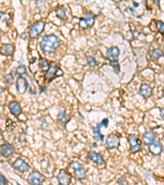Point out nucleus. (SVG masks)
I'll return each mask as SVG.
<instances>
[{
  "mask_svg": "<svg viewBox=\"0 0 164 185\" xmlns=\"http://www.w3.org/2000/svg\"><path fill=\"white\" fill-rule=\"evenodd\" d=\"M60 45V40L55 35H47L43 37V39L39 43V46L42 51L46 54H51L56 50Z\"/></svg>",
  "mask_w": 164,
  "mask_h": 185,
  "instance_id": "1",
  "label": "nucleus"
},
{
  "mask_svg": "<svg viewBox=\"0 0 164 185\" xmlns=\"http://www.w3.org/2000/svg\"><path fill=\"white\" fill-rule=\"evenodd\" d=\"M128 142L130 145V149L132 153H137L140 151L142 145V142L139 138V137L136 134H130L128 135L127 138Z\"/></svg>",
  "mask_w": 164,
  "mask_h": 185,
  "instance_id": "2",
  "label": "nucleus"
},
{
  "mask_svg": "<svg viewBox=\"0 0 164 185\" xmlns=\"http://www.w3.org/2000/svg\"><path fill=\"white\" fill-rule=\"evenodd\" d=\"M94 21H95V17H94V14L92 13H87L84 17L80 18L79 26L82 29L91 28L94 26Z\"/></svg>",
  "mask_w": 164,
  "mask_h": 185,
  "instance_id": "3",
  "label": "nucleus"
},
{
  "mask_svg": "<svg viewBox=\"0 0 164 185\" xmlns=\"http://www.w3.org/2000/svg\"><path fill=\"white\" fill-rule=\"evenodd\" d=\"M44 27H45V22L43 21H38L35 22L31 27H30L29 34L31 38H37L40 35L42 32L44 31Z\"/></svg>",
  "mask_w": 164,
  "mask_h": 185,
  "instance_id": "4",
  "label": "nucleus"
},
{
  "mask_svg": "<svg viewBox=\"0 0 164 185\" xmlns=\"http://www.w3.org/2000/svg\"><path fill=\"white\" fill-rule=\"evenodd\" d=\"M120 144V138L115 133H110L108 135L107 139L105 141V146L108 149L112 150L116 149L119 146Z\"/></svg>",
  "mask_w": 164,
  "mask_h": 185,
  "instance_id": "5",
  "label": "nucleus"
},
{
  "mask_svg": "<svg viewBox=\"0 0 164 185\" xmlns=\"http://www.w3.org/2000/svg\"><path fill=\"white\" fill-rule=\"evenodd\" d=\"M70 167L74 171V175L78 179H84L86 178V171L83 166L79 162L71 161L70 163Z\"/></svg>",
  "mask_w": 164,
  "mask_h": 185,
  "instance_id": "6",
  "label": "nucleus"
},
{
  "mask_svg": "<svg viewBox=\"0 0 164 185\" xmlns=\"http://www.w3.org/2000/svg\"><path fill=\"white\" fill-rule=\"evenodd\" d=\"M44 180V177L39 172H31L28 177V182L31 185H41Z\"/></svg>",
  "mask_w": 164,
  "mask_h": 185,
  "instance_id": "7",
  "label": "nucleus"
},
{
  "mask_svg": "<svg viewBox=\"0 0 164 185\" xmlns=\"http://www.w3.org/2000/svg\"><path fill=\"white\" fill-rule=\"evenodd\" d=\"M119 55H120V50L117 46H112L108 49L107 58L108 60L109 61V64L117 63Z\"/></svg>",
  "mask_w": 164,
  "mask_h": 185,
  "instance_id": "8",
  "label": "nucleus"
},
{
  "mask_svg": "<svg viewBox=\"0 0 164 185\" xmlns=\"http://www.w3.org/2000/svg\"><path fill=\"white\" fill-rule=\"evenodd\" d=\"M59 70H60L59 67L57 66V64L55 62H51L49 68L48 69V71L46 72V73L44 75V79L47 80V81H51L56 77L57 71H59Z\"/></svg>",
  "mask_w": 164,
  "mask_h": 185,
  "instance_id": "9",
  "label": "nucleus"
},
{
  "mask_svg": "<svg viewBox=\"0 0 164 185\" xmlns=\"http://www.w3.org/2000/svg\"><path fill=\"white\" fill-rule=\"evenodd\" d=\"M13 167L16 170L21 172V173L27 172L30 169V165L21 158L16 159V161L13 163Z\"/></svg>",
  "mask_w": 164,
  "mask_h": 185,
  "instance_id": "10",
  "label": "nucleus"
},
{
  "mask_svg": "<svg viewBox=\"0 0 164 185\" xmlns=\"http://www.w3.org/2000/svg\"><path fill=\"white\" fill-rule=\"evenodd\" d=\"M58 185H69L71 183V176L64 169H61L57 176Z\"/></svg>",
  "mask_w": 164,
  "mask_h": 185,
  "instance_id": "11",
  "label": "nucleus"
},
{
  "mask_svg": "<svg viewBox=\"0 0 164 185\" xmlns=\"http://www.w3.org/2000/svg\"><path fill=\"white\" fill-rule=\"evenodd\" d=\"M28 88V82L23 77H18L16 82V91L21 94H23L26 91Z\"/></svg>",
  "mask_w": 164,
  "mask_h": 185,
  "instance_id": "12",
  "label": "nucleus"
},
{
  "mask_svg": "<svg viewBox=\"0 0 164 185\" xmlns=\"http://www.w3.org/2000/svg\"><path fill=\"white\" fill-rule=\"evenodd\" d=\"M155 138H156L155 132L153 130H150V131L144 132V134L143 135V138H142V142L145 146H148L155 142Z\"/></svg>",
  "mask_w": 164,
  "mask_h": 185,
  "instance_id": "13",
  "label": "nucleus"
},
{
  "mask_svg": "<svg viewBox=\"0 0 164 185\" xmlns=\"http://www.w3.org/2000/svg\"><path fill=\"white\" fill-rule=\"evenodd\" d=\"M139 93L140 95L144 99H148L153 94V90L152 87L149 85L146 84V83H143L140 85V89H139Z\"/></svg>",
  "mask_w": 164,
  "mask_h": 185,
  "instance_id": "14",
  "label": "nucleus"
},
{
  "mask_svg": "<svg viewBox=\"0 0 164 185\" xmlns=\"http://www.w3.org/2000/svg\"><path fill=\"white\" fill-rule=\"evenodd\" d=\"M162 150H163V148H162V146L160 142H154V143H152L151 145L148 146V151L153 156H159L162 152Z\"/></svg>",
  "mask_w": 164,
  "mask_h": 185,
  "instance_id": "15",
  "label": "nucleus"
},
{
  "mask_svg": "<svg viewBox=\"0 0 164 185\" xmlns=\"http://www.w3.org/2000/svg\"><path fill=\"white\" fill-rule=\"evenodd\" d=\"M14 152V148L12 145L5 143L1 146V155L3 156L4 158H8L10 157Z\"/></svg>",
  "mask_w": 164,
  "mask_h": 185,
  "instance_id": "16",
  "label": "nucleus"
},
{
  "mask_svg": "<svg viewBox=\"0 0 164 185\" xmlns=\"http://www.w3.org/2000/svg\"><path fill=\"white\" fill-rule=\"evenodd\" d=\"M88 158L89 161H91L92 162H94L97 165H101L104 163V158H103L102 155H100L99 153H97V152H94V151L89 152Z\"/></svg>",
  "mask_w": 164,
  "mask_h": 185,
  "instance_id": "17",
  "label": "nucleus"
},
{
  "mask_svg": "<svg viewBox=\"0 0 164 185\" xmlns=\"http://www.w3.org/2000/svg\"><path fill=\"white\" fill-rule=\"evenodd\" d=\"M8 108L10 109L11 113L14 115V116L18 117L21 114V107L20 104L16 101H12L8 105Z\"/></svg>",
  "mask_w": 164,
  "mask_h": 185,
  "instance_id": "18",
  "label": "nucleus"
},
{
  "mask_svg": "<svg viewBox=\"0 0 164 185\" xmlns=\"http://www.w3.org/2000/svg\"><path fill=\"white\" fill-rule=\"evenodd\" d=\"M14 50H15L14 46L13 45H10V44H3V45H1V48H0L1 54L5 56L13 55Z\"/></svg>",
  "mask_w": 164,
  "mask_h": 185,
  "instance_id": "19",
  "label": "nucleus"
},
{
  "mask_svg": "<svg viewBox=\"0 0 164 185\" xmlns=\"http://www.w3.org/2000/svg\"><path fill=\"white\" fill-rule=\"evenodd\" d=\"M148 54L153 61H158L160 57H163V52L160 49H155L148 51Z\"/></svg>",
  "mask_w": 164,
  "mask_h": 185,
  "instance_id": "20",
  "label": "nucleus"
},
{
  "mask_svg": "<svg viewBox=\"0 0 164 185\" xmlns=\"http://www.w3.org/2000/svg\"><path fill=\"white\" fill-rule=\"evenodd\" d=\"M70 119L68 118L66 112L64 110L60 111L58 114H57V122L61 126H65L68 122H69Z\"/></svg>",
  "mask_w": 164,
  "mask_h": 185,
  "instance_id": "21",
  "label": "nucleus"
},
{
  "mask_svg": "<svg viewBox=\"0 0 164 185\" xmlns=\"http://www.w3.org/2000/svg\"><path fill=\"white\" fill-rule=\"evenodd\" d=\"M102 128L101 124L99 123L97 124V126L94 128V129H93V138H94V140H99L103 142L104 140V135L102 134L101 132H100V128Z\"/></svg>",
  "mask_w": 164,
  "mask_h": 185,
  "instance_id": "22",
  "label": "nucleus"
},
{
  "mask_svg": "<svg viewBox=\"0 0 164 185\" xmlns=\"http://www.w3.org/2000/svg\"><path fill=\"white\" fill-rule=\"evenodd\" d=\"M50 64L48 62L46 58H40L39 62V70L41 72H47L48 69L49 68Z\"/></svg>",
  "mask_w": 164,
  "mask_h": 185,
  "instance_id": "23",
  "label": "nucleus"
},
{
  "mask_svg": "<svg viewBox=\"0 0 164 185\" xmlns=\"http://www.w3.org/2000/svg\"><path fill=\"white\" fill-rule=\"evenodd\" d=\"M14 72L16 75H19V77H22V75H26L27 74V71H26V66L24 65H21L18 66L17 68L14 69Z\"/></svg>",
  "mask_w": 164,
  "mask_h": 185,
  "instance_id": "24",
  "label": "nucleus"
},
{
  "mask_svg": "<svg viewBox=\"0 0 164 185\" xmlns=\"http://www.w3.org/2000/svg\"><path fill=\"white\" fill-rule=\"evenodd\" d=\"M56 13L58 18L65 20L66 19V11L63 7H58L56 10Z\"/></svg>",
  "mask_w": 164,
  "mask_h": 185,
  "instance_id": "25",
  "label": "nucleus"
},
{
  "mask_svg": "<svg viewBox=\"0 0 164 185\" xmlns=\"http://www.w3.org/2000/svg\"><path fill=\"white\" fill-rule=\"evenodd\" d=\"M86 59H87V63H88V65L91 68H95V67L98 65V63H97L96 59L92 57V56H87L86 57Z\"/></svg>",
  "mask_w": 164,
  "mask_h": 185,
  "instance_id": "26",
  "label": "nucleus"
},
{
  "mask_svg": "<svg viewBox=\"0 0 164 185\" xmlns=\"http://www.w3.org/2000/svg\"><path fill=\"white\" fill-rule=\"evenodd\" d=\"M16 124L15 122H13L12 119H8L6 121V128L8 130H13L16 128Z\"/></svg>",
  "mask_w": 164,
  "mask_h": 185,
  "instance_id": "27",
  "label": "nucleus"
},
{
  "mask_svg": "<svg viewBox=\"0 0 164 185\" xmlns=\"http://www.w3.org/2000/svg\"><path fill=\"white\" fill-rule=\"evenodd\" d=\"M156 27L159 32L164 34V22L162 21H156Z\"/></svg>",
  "mask_w": 164,
  "mask_h": 185,
  "instance_id": "28",
  "label": "nucleus"
},
{
  "mask_svg": "<svg viewBox=\"0 0 164 185\" xmlns=\"http://www.w3.org/2000/svg\"><path fill=\"white\" fill-rule=\"evenodd\" d=\"M5 81L8 84H13V81H14V77H13V74L8 73L5 76Z\"/></svg>",
  "mask_w": 164,
  "mask_h": 185,
  "instance_id": "29",
  "label": "nucleus"
},
{
  "mask_svg": "<svg viewBox=\"0 0 164 185\" xmlns=\"http://www.w3.org/2000/svg\"><path fill=\"white\" fill-rule=\"evenodd\" d=\"M110 65L112 67V68L114 69V71L116 73L119 74V72H120V67H119L118 62H117V63H112V64H110Z\"/></svg>",
  "mask_w": 164,
  "mask_h": 185,
  "instance_id": "30",
  "label": "nucleus"
},
{
  "mask_svg": "<svg viewBox=\"0 0 164 185\" xmlns=\"http://www.w3.org/2000/svg\"><path fill=\"white\" fill-rule=\"evenodd\" d=\"M0 15H1V20L3 21H8L10 20V16H9L8 13H5L1 12V14H0Z\"/></svg>",
  "mask_w": 164,
  "mask_h": 185,
  "instance_id": "31",
  "label": "nucleus"
},
{
  "mask_svg": "<svg viewBox=\"0 0 164 185\" xmlns=\"http://www.w3.org/2000/svg\"><path fill=\"white\" fill-rule=\"evenodd\" d=\"M1 179H0V180H1V185H6L8 184V181L7 180V179H6L3 175H1Z\"/></svg>",
  "mask_w": 164,
  "mask_h": 185,
  "instance_id": "32",
  "label": "nucleus"
},
{
  "mask_svg": "<svg viewBox=\"0 0 164 185\" xmlns=\"http://www.w3.org/2000/svg\"><path fill=\"white\" fill-rule=\"evenodd\" d=\"M100 124H101L102 127L104 128H107L108 126V119H104V120L102 122H100Z\"/></svg>",
  "mask_w": 164,
  "mask_h": 185,
  "instance_id": "33",
  "label": "nucleus"
},
{
  "mask_svg": "<svg viewBox=\"0 0 164 185\" xmlns=\"http://www.w3.org/2000/svg\"><path fill=\"white\" fill-rule=\"evenodd\" d=\"M160 116L162 119H164V107L160 109Z\"/></svg>",
  "mask_w": 164,
  "mask_h": 185,
  "instance_id": "34",
  "label": "nucleus"
},
{
  "mask_svg": "<svg viewBox=\"0 0 164 185\" xmlns=\"http://www.w3.org/2000/svg\"><path fill=\"white\" fill-rule=\"evenodd\" d=\"M45 90H46L45 87H39V93L41 94V93H43L44 91H45Z\"/></svg>",
  "mask_w": 164,
  "mask_h": 185,
  "instance_id": "35",
  "label": "nucleus"
},
{
  "mask_svg": "<svg viewBox=\"0 0 164 185\" xmlns=\"http://www.w3.org/2000/svg\"><path fill=\"white\" fill-rule=\"evenodd\" d=\"M17 185H21V184H20V183H17Z\"/></svg>",
  "mask_w": 164,
  "mask_h": 185,
  "instance_id": "36",
  "label": "nucleus"
}]
</instances>
